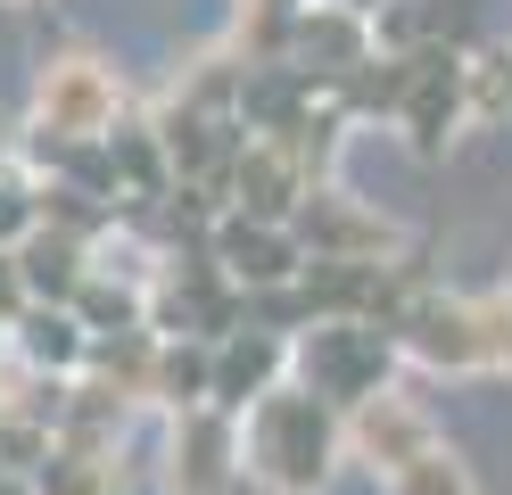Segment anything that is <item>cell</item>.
<instances>
[{"instance_id":"6da1fadb","label":"cell","mask_w":512,"mask_h":495,"mask_svg":"<svg viewBox=\"0 0 512 495\" xmlns=\"http://www.w3.org/2000/svg\"><path fill=\"white\" fill-rule=\"evenodd\" d=\"M240 429H248V479L265 495H323L347 462V413L306 380H281L273 396H256Z\"/></svg>"},{"instance_id":"7a4b0ae2","label":"cell","mask_w":512,"mask_h":495,"mask_svg":"<svg viewBox=\"0 0 512 495\" xmlns=\"http://www.w3.org/2000/svg\"><path fill=\"white\" fill-rule=\"evenodd\" d=\"M124 124V75L100 50H58L42 58L34 75V132L50 149H83V141H108Z\"/></svg>"},{"instance_id":"3957f363","label":"cell","mask_w":512,"mask_h":495,"mask_svg":"<svg viewBox=\"0 0 512 495\" xmlns=\"http://www.w3.org/2000/svg\"><path fill=\"white\" fill-rule=\"evenodd\" d=\"M157 479H166V495H240V479H248V429H240V413L232 405L166 413Z\"/></svg>"},{"instance_id":"277c9868","label":"cell","mask_w":512,"mask_h":495,"mask_svg":"<svg viewBox=\"0 0 512 495\" xmlns=\"http://www.w3.org/2000/svg\"><path fill=\"white\" fill-rule=\"evenodd\" d=\"M397 355L413 372H438V380H463V372H488V306L479 297H446V289H422L405 297V314L389 322Z\"/></svg>"},{"instance_id":"5b68a950","label":"cell","mask_w":512,"mask_h":495,"mask_svg":"<svg viewBox=\"0 0 512 495\" xmlns=\"http://www.w3.org/2000/svg\"><path fill=\"white\" fill-rule=\"evenodd\" d=\"M389 355L397 339L380 322H306V339H298V380L306 388H323L331 405H364L372 388H389Z\"/></svg>"},{"instance_id":"8992f818","label":"cell","mask_w":512,"mask_h":495,"mask_svg":"<svg viewBox=\"0 0 512 495\" xmlns=\"http://www.w3.org/2000/svg\"><path fill=\"white\" fill-rule=\"evenodd\" d=\"M207 256H215V273L232 281V289H248V297H273V289H298L306 281V240L290 223H256V215H232L223 207L215 215V240H207Z\"/></svg>"},{"instance_id":"52a82bcc","label":"cell","mask_w":512,"mask_h":495,"mask_svg":"<svg viewBox=\"0 0 512 495\" xmlns=\"http://www.w3.org/2000/svg\"><path fill=\"white\" fill-rule=\"evenodd\" d=\"M290 231L306 240L314 264H380V256L397 248V223L380 215V207H364L356 190H339V182H314L306 207L290 215Z\"/></svg>"},{"instance_id":"ba28073f","label":"cell","mask_w":512,"mask_h":495,"mask_svg":"<svg viewBox=\"0 0 512 495\" xmlns=\"http://www.w3.org/2000/svg\"><path fill=\"white\" fill-rule=\"evenodd\" d=\"M438 446V421L422 396H405V388H372L364 405H347V462L372 479H397L413 454H430Z\"/></svg>"},{"instance_id":"9c48e42d","label":"cell","mask_w":512,"mask_h":495,"mask_svg":"<svg viewBox=\"0 0 512 495\" xmlns=\"http://www.w3.org/2000/svg\"><path fill=\"white\" fill-rule=\"evenodd\" d=\"M281 380H298V339L290 330H223L215 339V405L248 413L256 396H273Z\"/></svg>"},{"instance_id":"30bf717a","label":"cell","mask_w":512,"mask_h":495,"mask_svg":"<svg viewBox=\"0 0 512 495\" xmlns=\"http://www.w3.org/2000/svg\"><path fill=\"white\" fill-rule=\"evenodd\" d=\"M397 124H405V141L422 149V157L455 141V124H471V99H463V58H438V50H422V58H413V91H405Z\"/></svg>"},{"instance_id":"8fae6325","label":"cell","mask_w":512,"mask_h":495,"mask_svg":"<svg viewBox=\"0 0 512 495\" xmlns=\"http://www.w3.org/2000/svg\"><path fill=\"white\" fill-rule=\"evenodd\" d=\"M9 355H17V372H34V380H75L91 363V330H83L75 306H34L9 330Z\"/></svg>"},{"instance_id":"7c38bea8","label":"cell","mask_w":512,"mask_h":495,"mask_svg":"<svg viewBox=\"0 0 512 495\" xmlns=\"http://www.w3.org/2000/svg\"><path fill=\"white\" fill-rule=\"evenodd\" d=\"M17 264H25V281H34V297H42V306H75V297H83V281H91V264H100V240L42 223L34 240L17 248Z\"/></svg>"},{"instance_id":"4fadbf2b","label":"cell","mask_w":512,"mask_h":495,"mask_svg":"<svg viewBox=\"0 0 512 495\" xmlns=\"http://www.w3.org/2000/svg\"><path fill=\"white\" fill-rule=\"evenodd\" d=\"M149 405H157V413L215 405V339L166 330V339H157V372H149Z\"/></svg>"},{"instance_id":"5bb4252c","label":"cell","mask_w":512,"mask_h":495,"mask_svg":"<svg viewBox=\"0 0 512 495\" xmlns=\"http://www.w3.org/2000/svg\"><path fill=\"white\" fill-rule=\"evenodd\" d=\"M42 495H124L133 471H124V446H100V438H58L50 462L34 471Z\"/></svg>"},{"instance_id":"9a60e30c","label":"cell","mask_w":512,"mask_h":495,"mask_svg":"<svg viewBox=\"0 0 512 495\" xmlns=\"http://www.w3.org/2000/svg\"><path fill=\"white\" fill-rule=\"evenodd\" d=\"M42 174L25 157H0V248H25L42 231Z\"/></svg>"},{"instance_id":"2e32d148","label":"cell","mask_w":512,"mask_h":495,"mask_svg":"<svg viewBox=\"0 0 512 495\" xmlns=\"http://www.w3.org/2000/svg\"><path fill=\"white\" fill-rule=\"evenodd\" d=\"M380 495H479V487H471V462L438 438L430 454H413L397 479H380Z\"/></svg>"},{"instance_id":"e0dca14e","label":"cell","mask_w":512,"mask_h":495,"mask_svg":"<svg viewBox=\"0 0 512 495\" xmlns=\"http://www.w3.org/2000/svg\"><path fill=\"white\" fill-rule=\"evenodd\" d=\"M463 99H471V124H504L512 116V42L463 58Z\"/></svg>"},{"instance_id":"ac0fdd59","label":"cell","mask_w":512,"mask_h":495,"mask_svg":"<svg viewBox=\"0 0 512 495\" xmlns=\"http://www.w3.org/2000/svg\"><path fill=\"white\" fill-rule=\"evenodd\" d=\"M42 297H34V281H25V264H17V248H0V339H9V330L34 314Z\"/></svg>"},{"instance_id":"d6986e66","label":"cell","mask_w":512,"mask_h":495,"mask_svg":"<svg viewBox=\"0 0 512 495\" xmlns=\"http://www.w3.org/2000/svg\"><path fill=\"white\" fill-rule=\"evenodd\" d=\"M479 306H488V372H512V289L479 297Z\"/></svg>"},{"instance_id":"ffe728a7","label":"cell","mask_w":512,"mask_h":495,"mask_svg":"<svg viewBox=\"0 0 512 495\" xmlns=\"http://www.w3.org/2000/svg\"><path fill=\"white\" fill-rule=\"evenodd\" d=\"M0 495H42V487H34V471H0Z\"/></svg>"},{"instance_id":"44dd1931","label":"cell","mask_w":512,"mask_h":495,"mask_svg":"<svg viewBox=\"0 0 512 495\" xmlns=\"http://www.w3.org/2000/svg\"><path fill=\"white\" fill-rule=\"evenodd\" d=\"M0 9H42V0H0Z\"/></svg>"},{"instance_id":"7402d4cb","label":"cell","mask_w":512,"mask_h":495,"mask_svg":"<svg viewBox=\"0 0 512 495\" xmlns=\"http://www.w3.org/2000/svg\"><path fill=\"white\" fill-rule=\"evenodd\" d=\"M0 355H9V339H0Z\"/></svg>"}]
</instances>
